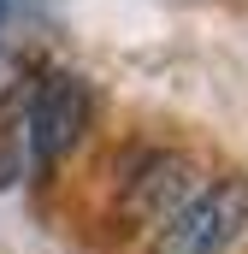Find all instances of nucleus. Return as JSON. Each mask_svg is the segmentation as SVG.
I'll list each match as a JSON object with an SVG mask.
<instances>
[{"label": "nucleus", "mask_w": 248, "mask_h": 254, "mask_svg": "<svg viewBox=\"0 0 248 254\" xmlns=\"http://www.w3.org/2000/svg\"><path fill=\"white\" fill-rule=\"evenodd\" d=\"M195 190H201V172H195V160L178 154V148H154V154H136L124 166V213L142 219V225H154V231Z\"/></svg>", "instance_id": "obj_3"}, {"label": "nucleus", "mask_w": 248, "mask_h": 254, "mask_svg": "<svg viewBox=\"0 0 248 254\" xmlns=\"http://www.w3.org/2000/svg\"><path fill=\"white\" fill-rule=\"evenodd\" d=\"M0 12H6V0H0Z\"/></svg>", "instance_id": "obj_4"}, {"label": "nucleus", "mask_w": 248, "mask_h": 254, "mask_svg": "<svg viewBox=\"0 0 248 254\" xmlns=\"http://www.w3.org/2000/svg\"><path fill=\"white\" fill-rule=\"evenodd\" d=\"M243 225H248V178L243 172H225V178L201 184L160 225L154 254H225L243 237Z\"/></svg>", "instance_id": "obj_1"}, {"label": "nucleus", "mask_w": 248, "mask_h": 254, "mask_svg": "<svg viewBox=\"0 0 248 254\" xmlns=\"http://www.w3.org/2000/svg\"><path fill=\"white\" fill-rule=\"evenodd\" d=\"M95 113V95L77 71H48L36 89H30V113H24V142H30V160L36 172H54L65 154L83 142Z\"/></svg>", "instance_id": "obj_2"}]
</instances>
